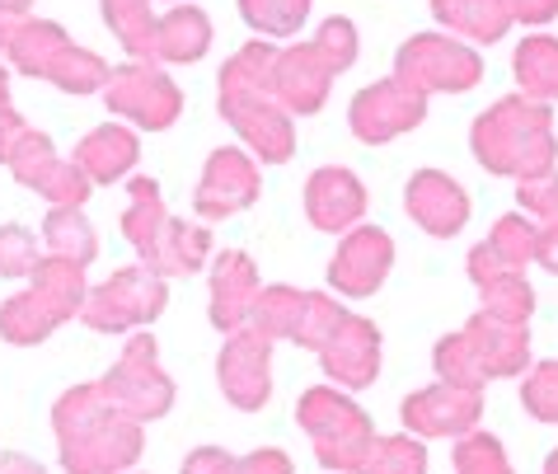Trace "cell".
<instances>
[{
	"label": "cell",
	"mask_w": 558,
	"mask_h": 474,
	"mask_svg": "<svg viewBox=\"0 0 558 474\" xmlns=\"http://www.w3.org/2000/svg\"><path fill=\"white\" fill-rule=\"evenodd\" d=\"M272 66L277 48L263 38L230 57L221 66V118L240 132V142L254 146V156L282 165L296 150V132H291V113L272 99Z\"/></svg>",
	"instance_id": "obj_1"
},
{
	"label": "cell",
	"mask_w": 558,
	"mask_h": 474,
	"mask_svg": "<svg viewBox=\"0 0 558 474\" xmlns=\"http://www.w3.org/2000/svg\"><path fill=\"white\" fill-rule=\"evenodd\" d=\"M57 437L66 474H118L142 455V423L128 418L99 394V386H75L57 404Z\"/></svg>",
	"instance_id": "obj_2"
},
{
	"label": "cell",
	"mask_w": 558,
	"mask_h": 474,
	"mask_svg": "<svg viewBox=\"0 0 558 474\" xmlns=\"http://www.w3.org/2000/svg\"><path fill=\"white\" fill-rule=\"evenodd\" d=\"M470 142H474V160L488 174H507L521 183L554 174L558 142H554L549 104H535L521 95L498 99L488 113H478Z\"/></svg>",
	"instance_id": "obj_3"
},
{
	"label": "cell",
	"mask_w": 558,
	"mask_h": 474,
	"mask_svg": "<svg viewBox=\"0 0 558 474\" xmlns=\"http://www.w3.org/2000/svg\"><path fill=\"white\" fill-rule=\"evenodd\" d=\"M0 57L14 71L48 81L57 89H66V95H95L113 75V66H104L99 52L75 48L61 24L24 20V14H0Z\"/></svg>",
	"instance_id": "obj_4"
},
{
	"label": "cell",
	"mask_w": 558,
	"mask_h": 474,
	"mask_svg": "<svg viewBox=\"0 0 558 474\" xmlns=\"http://www.w3.org/2000/svg\"><path fill=\"white\" fill-rule=\"evenodd\" d=\"M356 61V28L348 20H324L319 34L301 48L277 52L272 66V99L287 113H319L329 99V85Z\"/></svg>",
	"instance_id": "obj_5"
},
{
	"label": "cell",
	"mask_w": 558,
	"mask_h": 474,
	"mask_svg": "<svg viewBox=\"0 0 558 474\" xmlns=\"http://www.w3.org/2000/svg\"><path fill=\"white\" fill-rule=\"evenodd\" d=\"M525 362H531V333H525V325H502V319H488L484 311L460 333L437 343V372L446 386H460V390H478L484 380L517 376Z\"/></svg>",
	"instance_id": "obj_6"
},
{
	"label": "cell",
	"mask_w": 558,
	"mask_h": 474,
	"mask_svg": "<svg viewBox=\"0 0 558 474\" xmlns=\"http://www.w3.org/2000/svg\"><path fill=\"white\" fill-rule=\"evenodd\" d=\"M85 292H89V287H85V268L48 254L34 268V287L0 305V339L20 343V348L43 343L57 325H66V319L81 311Z\"/></svg>",
	"instance_id": "obj_7"
},
{
	"label": "cell",
	"mask_w": 558,
	"mask_h": 474,
	"mask_svg": "<svg viewBox=\"0 0 558 474\" xmlns=\"http://www.w3.org/2000/svg\"><path fill=\"white\" fill-rule=\"evenodd\" d=\"M296 418L310 433V441H315V455L329 470H352L356 474L362 461L371 455V447H376V433H371L366 414L338 390H324V386L305 390L301 404H296Z\"/></svg>",
	"instance_id": "obj_8"
},
{
	"label": "cell",
	"mask_w": 558,
	"mask_h": 474,
	"mask_svg": "<svg viewBox=\"0 0 558 474\" xmlns=\"http://www.w3.org/2000/svg\"><path fill=\"white\" fill-rule=\"evenodd\" d=\"M99 394L136 423L160 418L165 409L174 404V380L160 372V348H155L150 333H136V339L122 348V362L99 380Z\"/></svg>",
	"instance_id": "obj_9"
},
{
	"label": "cell",
	"mask_w": 558,
	"mask_h": 474,
	"mask_svg": "<svg viewBox=\"0 0 558 474\" xmlns=\"http://www.w3.org/2000/svg\"><path fill=\"white\" fill-rule=\"evenodd\" d=\"M165 278H155L150 268H118L108 282L99 287H89L85 292V305H81V315H85V325L89 329H99V333H122V329H142L150 325L155 315L165 311Z\"/></svg>",
	"instance_id": "obj_10"
},
{
	"label": "cell",
	"mask_w": 558,
	"mask_h": 474,
	"mask_svg": "<svg viewBox=\"0 0 558 474\" xmlns=\"http://www.w3.org/2000/svg\"><path fill=\"white\" fill-rule=\"evenodd\" d=\"M343 315L348 311L333 296L296 292V287H268V292H258L250 325L263 339H287V343H301V348H315L319 353V343L329 339Z\"/></svg>",
	"instance_id": "obj_11"
},
{
	"label": "cell",
	"mask_w": 558,
	"mask_h": 474,
	"mask_svg": "<svg viewBox=\"0 0 558 474\" xmlns=\"http://www.w3.org/2000/svg\"><path fill=\"white\" fill-rule=\"evenodd\" d=\"M395 75L409 81L417 95H460V89H474L478 75H484V61H478L474 48H464L456 38H441V34H417L409 38L395 57Z\"/></svg>",
	"instance_id": "obj_12"
},
{
	"label": "cell",
	"mask_w": 558,
	"mask_h": 474,
	"mask_svg": "<svg viewBox=\"0 0 558 474\" xmlns=\"http://www.w3.org/2000/svg\"><path fill=\"white\" fill-rule=\"evenodd\" d=\"M104 104L122 118H132L136 127L160 132L183 113V95L169 75L155 66V61H132V66H118L104 85Z\"/></svg>",
	"instance_id": "obj_13"
},
{
	"label": "cell",
	"mask_w": 558,
	"mask_h": 474,
	"mask_svg": "<svg viewBox=\"0 0 558 474\" xmlns=\"http://www.w3.org/2000/svg\"><path fill=\"white\" fill-rule=\"evenodd\" d=\"M423 118H427V95H417V89L409 81H399V75L366 85L348 109L352 132L371 146H385V142H395L399 132H413Z\"/></svg>",
	"instance_id": "obj_14"
},
{
	"label": "cell",
	"mask_w": 558,
	"mask_h": 474,
	"mask_svg": "<svg viewBox=\"0 0 558 474\" xmlns=\"http://www.w3.org/2000/svg\"><path fill=\"white\" fill-rule=\"evenodd\" d=\"M10 170H14V179L24 183V189H34V193H43L48 203H57V207H81L85 197H89V183L85 174H81V165L75 160H61L57 150H52V136H43L38 127L24 136L20 146H14V156L5 160Z\"/></svg>",
	"instance_id": "obj_15"
},
{
	"label": "cell",
	"mask_w": 558,
	"mask_h": 474,
	"mask_svg": "<svg viewBox=\"0 0 558 474\" xmlns=\"http://www.w3.org/2000/svg\"><path fill=\"white\" fill-rule=\"evenodd\" d=\"M272 339H263L258 329H240L230 333L221 357H216V376H221V390L235 409H263L272 390Z\"/></svg>",
	"instance_id": "obj_16"
},
{
	"label": "cell",
	"mask_w": 558,
	"mask_h": 474,
	"mask_svg": "<svg viewBox=\"0 0 558 474\" xmlns=\"http://www.w3.org/2000/svg\"><path fill=\"white\" fill-rule=\"evenodd\" d=\"M258 203V165L244 156L240 146H221L211 150L203 179H197L193 207L197 217H235V211Z\"/></svg>",
	"instance_id": "obj_17"
},
{
	"label": "cell",
	"mask_w": 558,
	"mask_h": 474,
	"mask_svg": "<svg viewBox=\"0 0 558 474\" xmlns=\"http://www.w3.org/2000/svg\"><path fill=\"white\" fill-rule=\"evenodd\" d=\"M395 264V240L380 226H352L329 258V287L338 296H371Z\"/></svg>",
	"instance_id": "obj_18"
},
{
	"label": "cell",
	"mask_w": 558,
	"mask_h": 474,
	"mask_svg": "<svg viewBox=\"0 0 558 474\" xmlns=\"http://www.w3.org/2000/svg\"><path fill=\"white\" fill-rule=\"evenodd\" d=\"M319 362L338 386L362 390L380 376V329L362 315H343L333 325V333L319 343Z\"/></svg>",
	"instance_id": "obj_19"
},
{
	"label": "cell",
	"mask_w": 558,
	"mask_h": 474,
	"mask_svg": "<svg viewBox=\"0 0 558 474\" xmlns=\"http://www.w3.org/2000/svg\"><path fill=\"white\" fill-rule=\"evenodd\" d=\"M305 217L315 231H352L366 217V189L343 165H324L305 183Z\"/></svg>",
	"instance_id": "obj_20"
},
{
	"label": "cell",
	"mask_w": 558,
	"mask_h": 474,
	"mask_svg": "<svg viewBox=\"0 0 558 474\" xmlns=\"http://www.w3.org/2000/svg\"><path fill=\"white\" fill-rule=\"evenodd\" d=\"M258 292L263 287H258V268H254L250 254H240V250L216 254V264H211V325L221 333L226 329L240 333L254 319Z\"/></svg>",
	"instance_id": "obj_21"
},
{
	"label": "cell",
	"mask_w": 558,
	"mask_h": 474,
	"mask_svg": "<svg viewBox=\"0 0 558 474\" xmlns=\"http://www.w3.org/2000/svg\"><path fill=\"white\" fill-rule=\"evenodd\" d=\"M404 207H409V217L437 240L456 235L460 226L470 221V193L441 170H417L404 189Z\"/></svg>",
	"instance_id": "obj_22"
},
{
	"label": "cell",
	"mask_w": 558,
	"mask_h": 474,
	"mask_svg": "<svg viewBox=\"0 0 558 474\" xmlns=\"http://www.w3.org/2000/svg\"><path fill=\"white\" fill-rule=\"evenodd\" d=\"M478 390H460V386H427L404 400V423L413 427V433L423 437H456V433H470V427L478 423Z\"/></svg>",
	"instance_id": "obj_23"
},
{
	"label": "cell",
	"mask_w": 558,
	"mask_h": 474,
	"mask_svg": "<svg viewBox=\"0 0 558 474\" xmlns=\"http://www.w3.org/2000/svg\"><path fill=\"white\" fill-rule=\"evenodd\" d=\"M525 264H535V226L525 217H502L493 226L488 240H478L470 250V278H498V272H525Z\"/></svg>",
	"instance_id": "obj_24"
},
{
	"label": "cell",
	"mask_w": 558,
	"mask_h": 474,
	"mask_svg": "<svg viewBox=\"0 0 558 474\" xmlns=\"http://www.w3.org/2000/svg\"><path fill=\"white\" fill-rule=\"evenodd\" d=\"M136 156H142V142L128 132V127H95L85 136L81 146H75V165H81V174L89 183H113L122 174L136 170Z\"/></svg>",
	"instance_id": "obj_25"
},
{
	"label": "cell",
	"mask_w": 558,
	"mask_h": 474,
	"mask_svg": "<svg viewBox=\"0 0 558 474\" xmlns=\"http://www.w3.org/2000/svg\"><path fill=\"white\" fill-rule=\"evenodd\" d=\"M211 48V20L197 5H179L155 20L150 61H197Z\"/></svg>",
	"instance_id": "obj_26"
},
{
	"label": "cell",
	"mask_w": 558,
	"mask_h": 474,
	"mask_svg": "<svg viewBox=\"0 0 558 474\" xmlns=\"http://www.w3.org/2000/svg\"><path fill=\"white\" fill-rule=\"evenodd\" d=\"M432 14L446 28H460L474 42H498L511 28V10L507 0H432Z\"/></svg>",
	"instance_id": "obj_27"
},
{
	"label": "cell",
	"mask_w": 558,
	"mask_h": 474,
	"mask_svg": "<svg viewBox=\"0 0 558 474\" xmlns=\"http://www.w3.org/2000/svg\"><path fill=\"white\" fill-rule=\"evenodd\" d=\"M169 221L165 197L155 189V179H128V217H122V235L132 240V250L142 254V264L155 254V240H160Z\"/></svg>",
	"instance_id": "obj_28"
},
{
	"label": "cell",
	"mask_w": 558,
	"mask_h": 474,
	"mask_svg": "<svg viewBox=\"0 0 558 474\" xmlns=\"http://www.w3.org/2000/svg\"><path fill=\"white\" fill-rule=\"evenodd\" d=\"M511 71H517V85L525 89V99L549 104L558 99V38H525L517 57H511Z\"/></svg>",
	"instance_id": "obj_29"
},
{
	"label": "cell",
	"mask_w": 558,
	"mask_h": 474,
	"mask_svg": "<svg viewBox=\"0 0 558 474\" xmlns=\"http://www.w3.org/2000/svg\"><path fill=\"white\" fill-rule=\"evenodd\" d=\"M43 240H48V254L52 258H66V264H95V226L89 217H81V207H57L48 221H43Z\"/></svg>",
	"instance_id": "obj_30"
},
{
	"label": "cell",
	"mask_w": 558,
	"mask_h": 474,
	"mask_svg": "<svg viewBox=\"0 0 558 474\" xmlns=\"http://www.w3.org/2000/svg\"><path fill=\"white\" fill-rule=\"evenodd\" d=\"M478 296H484V315L502 319V325H525L535 311V292L525 282V272H498V278L478 282Z\"/></svg>",
	"instance_id": "obj_31"
},
{
	"label": "cell",
	"mask_w": 558,
	"mask_h": 474,
	"mask_svg": "<svg viewBox=\"0 0 558 474\" xmlns=\"http://www.w3.org/2000/svg\"><path fill=\"white\" fill-rule=\"evenodd\" d=\"M99 5H104V20L122 48H128L136 61H150V38H155L150 0H99Z\"/></svg>",
	"instance_id": "obj_32"
},
{
	"label": "cell",
	"mask_w": 558,
	"mask_h": 474,
	"mask_svg": "<svg viewBox=\"0 0 558 474\" xmlns=\"http://www.w3.org/2000/svg\"><path fill=\"white\" fill-rule=\"evenodd\" d=\"M183 474H291V461L282 451H254V455H244V461H235V455L207 447L183 461Z\"/></svg>",
	"instance_id": "obj_33"
},
{
	"label": "cell",
	"mask_w": 558,
	"mask_h": 474,
	"mask_svg": "<svg viewBox=\"0 0 558 474\" xmlns=\"http://www.w3.org/2000/svg\"><path fill=\"white\" fill-rule=\"evenodd\" d=\"M240 14L263 38H291L305 24L310 0H240Z\"/></svg>",
	"instance_id": "obj_34"
},
{
	"label": "cell",
	"mask_w": 558,
	"mask_h": 474,
	"mask_svg": "<svg viewBox=\"0 0 558 474\" xmlns=\"http://www.w3.org/2000/svg\"><path fill=\"white\" fill-rule=\"evenodd\" d=\"M427 470V451L423 441H409V437H376V447L362 461L356 474H423Z\"/></svg>",
	"instance_id": "obj_35"
},
{
	"label": "cell",
	"mask_w": 558,
	"mask_h": 474,
	"mask_svg": "<svg viewBox=\"0 0 558 474\" xmlns=\"http://www.w3.org/2000/svg\"><path fill=\"white\" fill-rule=\"evenodd\" d=\"M38 258V240L24 226H0V278H34Z\"/></svg>",
	"instance_id": "obj_36"
},
{
	"label": "cell",
	"mask_w": 558,
	"mask_h": 474,
	"mask_svg": "<svg viewBox=\"0 0 558 474\" xmlns=\"http://www.w3.org/2000/svg\"><path fill=\"white\" fill-rule=\"evenodd\" d=\"M521 404L525 414L539 418V423H558V362H545L525 376L521 386Z\"/></svg>",
	"instance_id": "obj_37"
},
{
	"label": "cell",
	"mask_w": 558,
	"mask_h": 474,
	"mask_svg": "<svg viewBox=\"0 0 558 474\" xmlns=\"http://www.w3.org/2000/svg\"><path fill=\"white\" fill-rule=\"evenodd\" d=\"M456 474H511L498 437H488V433L464 437L456 447Z\"/></svg>",
	"instance_id": "obj_38"
},
{
	"label": "cell",
	"mask_w": 558,
	"mask_h": 474,
	"mask_svg": "<svg viewBox=\"0 0 558 474\" xmlns=\"http://www.w3.org/2000/svg\"><path fill=\"white\" fill-rule=\"evenodd\" d=\"M28 132H34V127H28V122L14 113V104H10V75H5V66H0V165L14 156V146H20Z\"/></svg>",
	"instance_id": "obj_39"
},
{
	"label": "cell",
	"mask_w": 558,
	"mask_h": 474,
	"mask_svg": "<svg viewBox=\"0 0 558 474\" xmlns=\"http://www.w3.org/2000/svg\"><path fill=\"white\" fill-rule=\"evenodd\" d=\"M517 203L531 211V217H545V226L558 221V174H545V179L521 183V189H517Z\"/></svg>",
	"instance_id": "obj_40"
},
{
	"label": "cell",
	"mask_w": 558,
	"mask_h": 474,
	"mask_svg": "<svg viewBox=\"0 0 558 474\" xmlns=\"http://www.w3.org/2000/svg\"><path fill=\"white\" fill-rule=\"evenodd\" d=\"M507 10H511V20H521V24L558 20V0H507Z\"/></svg>",
	"instance_id": "obj_41"
},
{
	"label": "cell",
	"mask_w": 558,
	"mask_h": 474,
	"mask_svg": "<svg viewBox=\"0 0 558 474\" xmlns=\"http://www.w3.org/2000/svg\"><path fill=\"white\" fill-rule=\"evenodd\" d=\"M535 264L558 278V221H549L545 231H535Z\"/></svg>",
	"instance_id": "obj_42"
},
{
	"label": "cell",
	"mask_w": 558,
	"mask_h": 474,
	"mask_svg": "<svg viewBox=\"0 0 558 474\" xmlns=\"http://www.w3.org/2000/svg\"><path fill=\"white\" fill-rule=\"evenodd\" d=\"M0 474H43V465H34V461H24V455H0Z\"/></svg>",
	"instance_id": "obj_43"
},
{
	"label": "cell",
	"mask_w": 558,
	"mask_h": 474,
	"mask_svg": "<svg viewBox=\"0 0 558 474\" xmlns=\"http://www.w3.org/2000/svg\"><path fill=\"white\" fill-rule=\"evenodd\" d=\"M34 0H0V14H24Z\"/></svg>",
	"instance_id": "obj_44"
},
{
	"label": "cell",
	"mask_w": 558,
	"mask_h": 474,
	"mask_svg": "<svg viewBox=\"0 0 558 474\" xmlns=\"http://www.w3.org/2000/svg\"><path fill=\"white\" fill-rule=\"evenodd\" d=\"M545 474H558V451L549 455V465H545Z\"/></svg>",
	"instance_id": "obj_45"
}]
</instances>
